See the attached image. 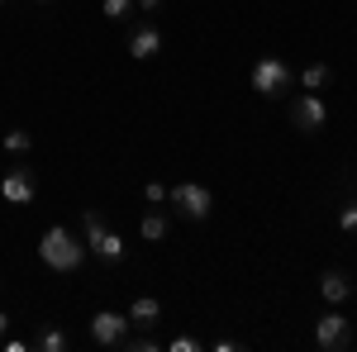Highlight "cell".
<instances>
[{
    "instance_id": "30bf717a",
    "label": "cell",
    "mask_w": 357,
    "mask_h": 352,
    "mask_svg": "<svg viewBox=\"0 0 357 352\" xmlns=\"http://www.w3.org/2000/svg\"><path fill=\"white\" fill-rule=\"evenodd\" d=\"M319 296L329 300V305H343V300L353 296V281H348V271H324V276H319Z\"/></svg>"
},
{
    "instance_id": "44dd1931",
    "label": "cell",
    "mask_w": 357,
    "mask_h": 352,
    "mask_svg": "<svg viewBox=\"0 0 357 352\" xmlns=\"http://www.w3.org/2000/svg\"><path fill=\"white\" fill-rule=\"evenodd\" d=\"M138 5H143V10H148V15H153V10H158V5H162V0H138Z\"/></svg>"
},
{
    "instance_id": "7402d4cb",
    "label": "cell",
    "mask_w": 357,
    "mask_h": 352,
    "mask_svg": "<svg viewBox=\"0 0 357 352\" xmlns=\"http://www.w3.org/2000/svg\"><path fill=\"white\" fill-rule=\"evenodd\" d=\"M5 324H10V319H5V309H0V333H5Z\"/></svg>"
},
{
    "instance_id": "4fadbf2b",
    "label": "cell",
    "mask_w": 357,
    "mask_h": 352,
    "mask_svg": "<svg viewBox=\"0 0 357 352\" xmlns=\"http://www.w3.org/2000/svg\"><path fill=\"white\" fill-rule=\"evenodd\" d=\"M138 234H143V243H162L167 238V215H143V224H138Z\"/></svg>"
},
{
    "instance_id": "d6986e66",
    "label": "cell",
    "mask_w": 357,
    "mask_h": 352,
    "mask_svg": "<svg viewBox=\"0 0 357 352\" xmlns=\"http://www.w3.org/2000/svg\"><path fill=\"white\" fill-rule=\"evenodd\" d=\"M129 352H158V338H124Z\"/></svg>"
},
{
    "instance_id": "ac0fdd59",
    "label": "cell",
    "mask_w": 357,
    "mask_h": 352,
    "mask_svg": "<svg viewBox=\"0 0 357 352\" xmlns=\"http://www.w3.org/2000/svg\"><path fill=\"white\" fill-rule=\"evenodd\" d=\"M143 195H148V205H162V200H167V186H162V181H148V186H143Z\"/></svg>"
},
{
    "instance_id": "2e32d148",
    "label": "cell",
    "mask_w": 357,
    "mask_h": 352,
    "mask_svg": "<svg viewBox=\"0 0 357 352\" xmlns=\"http://www.w3.org/2000/svg\"><path fill=\"white\" fill-rule=\"evenodd\" d=\"M100 10H105V20H114V24H119V20H129V10H134V0H105Z\"/></svg>"
},
{
    "instance_id": "7a4b0ae2",
    "label": "cell",
    "mask_w": 357,
    "mask_h": 352,
    "mask_svg": "<svg viewBox=\"0 0 357 352\" xmlns=\"http://www.w3.org/2000/svg\"><path fill=\"white\" fill-rule=\"evenodd\" d=\"M82 238H86V252H91V257H100L105 267L124 262V238H119L114 229H105L100 210H86V215H82Z\"/></svg>"
},
{
    "instance_id": "ba28073f",
    "label": "cell",
    "mask_w": 357,
    "mask_h": 352,
    "mask_svg": "<svg viewBox=\"0 0 357 352\" xmlns=\"http://www.w3.org/2000/svg\"><path fill=\"white\" fill-rule=\"evenodd\" d=\"M348 319L343 314H324V319H314V348H324V352H338V348H348Z\"/></svg>"
},
{
    "instance_id": "5bb4252c",
    "label": "cell",
    "mask_w": 357,
    "mask_h": 352,
    "mask_svg": "<svg viewBox=\"0 0 357 352\" xmlns=\"http://www.w3.org/2000/svg\"><path fill=\"white\" fill-rule=\"evenodd\" d=\"M67 348H72V338L62 328H43L38 333V352H67Z\"/></svg>"
},
{
    "instance_id": "8fae6325",
    "label": "cell",
    "mask_w": 357,
    "mask_h": 352,
    "mask_svg": "<svg viewBox=\"0 0 357 352\" xmlns=\"http://www.w3.org/2000/svg\"><path fill=\"white\" fill-rule=\"evenodd\" d=\"M158 319H162V305L153 296H138L134 305H129V324L134 328H158Z\"/></svg>"
},
{
    "instance_id": "ffe728a7",
    "label": "cell",
    "mask_w": 357,
    "mask_h": 352,
    "mask_svg": "<svg viewBox=\"0 0 357 352\" xmlns=\"http://www.w3.org/2000/svg\"><path fill=\"white\" fill-rule=\"evenodd\" d=\"M195 348H200L195 338H172V352H195Z\"/></svg>"
},
{
    "instance_id": "7c38bea8",
    "label": "cell",
    "mask_w": 357,
    "mask_h": 352,
    "mask_svg": "<svg viewBox=\"0 0 357 352\" xmlns=\"http://www.w3.org/2000/svg\"><path fill=\"white\" fill-rule=\"evenodd\" d=\"M329 77H333L329 62H310V67L301 72V86H305V91H324V86H329Z\"/></svg>"
},
{
    "instance_id": "8992f818",
    "label": "cell",
    "mask_w": 357,
    "mask_h": 352,
    "mask_svg": "<svg viewBox=\"0 0 357 352\" xmlns=\"http://www.w3.org/2000/svg\"><path fill=\"white\" fill-rule=\"evenodd\" d=\"M129 314H114V309H100L96 319H91V343H100V348H124V338H129Z\"/></svg>"
},
{
    "instance_id": "52a82bcc",
    "label": "cell",
    "mask_w": 357,
    "mask_h": 352,
    "mask_svg": "<svg viewBox=\"0 0 357 352\" xmlns=\"http://www.w3.org/2000/svg\"><path fill=\"white\" fill-rule=\"evenodd\" d=\"M33 171L29 167H10L5 176H0V195H5V205H29L33 200Z\"/></svg>"
},
{
    "instance_id": "5b68a950",
    "label": "cell",
    "mask_w": 357,
    "mask_h": 352,
    "mask_svg": "<svg viewBox=\"0 0 357 352\" xmlns=\"http://www.w3.org/2000/svg\"><path fill=\"white\" fill-rule=\"evenodd\" d=\"M291 124H296L301 134H319V129L329 124V109H324V100H319L314 91H305V95L291 100Z\"/></svg>"
},
{
    "instance_id": "277c9868",
    "label": "cell",
    "mask_w": 357,
    "mask_h": 352,
    "mask_svg": "<svg viewBox=\"0 0 357 352\" xmlns=\"http://www.w3.org/2000/svg\"><path fill=\"white\" fill-rule=\"evenodd\" d=\"M167 200L181 210L186 219H210V210H215V195L200 186V181H186V186H172L167 190Z\"/></svg>"
},
{
    "instance_id": "6da1fadb",
    "label": "cell",
    "mask_w": 357,
    "mask_h": 352,
    "mask_svg": "<svg viewBox=\"0 0 357 352\" xmlns=\"http://www.w3.org/2000/svg\"><path fill=\"white\" fill-rule=\"evenodd\" d=\"M38 257L53 271H77L86 262V238H77L72 229L53 224V229H43V238H38Z\"/></svg>"
},
{
    "instance_id": "9a60e30c",
    "label": "cell",
    "mask_w": 357,
    "mask_h": 352,
    "mask_svg": "<svg viewBox=\"0 0 357 352\" xmlns=\"http://www.w3.org/2000/svg\"><path fill=\"white\" fill-rule=\"evenodd\" d=\"M29 148H33V138H29L24 129H10V134H5V153H15V158H24Z\"/></svg>"
},
{
    "instance_id": "9c48e42d",
    "label": "cell",
    "mask_w": 357,
    "mask_h": 352,
    "mask_svg": "<svg viewBox=\"0 0 357 352\" xmlns=\"http://www.w3.org/2000/svg\"><path fill=\"white\" fill-rule=\"evenodd\" d=\"M162 53V33L153 24H138L134 33H129V57H138V62H148V57Z\"/></svg>"
},
{
    "instance_id": "603a6c76",
    "label": "cell",
    "mask_w": 357,
    "mask_h": 352,
    "mask_svg": "<svg viewBox=\"0 0 357 352\" xmlns=\"http://www.w3.org/2000/svg\"><path fill=\"white\" fill-rule=\"evenodd\" d=\"M33 5H48V0H33Z\"/></svg>"
},
{
    "instance_id": "e0dca14e",
    "label": "cell",
    "mask_w": 357,
    "mask_h": 352,
    "mask_svg": "<svg viewBox=\"0 0 357 352\" xmlns=\"http://www.w3.org/2000/svg\"><path fill=\"white\" fill-rule=\"evenodd\" d=\"M338 229H343V234H357V200H348V205L338 210Z\"/></svg>"
},
{
    "instance_id": "3957f363",
    "label": "cell",
    "mask_w": 357,
    "mask_h": 352,
    "mask_svg": "<svg viewBox=\"0 0 357 352\" xmlns=\"http://www.w3.org/2000/svg\"><path fill=\"white\" fill-rule=\"evenodd\" d=\"M291 82H296V72H291L281 57H262V62L252 67V91L267 95V100H281V95L291 91Z\"/></svg>"
},
{
    "instance_id": "cb8c5ba5",
    "label": "cell",
    "mask_w": 357,
    "mask_h": 352,
    "mask_svg": "<svg viewBox=\"0 0 357 352\" xmlns=\"http://www.w3.org/2000/svg\"><path fill=\"white\" fill-rule=\"evenodd\" d=\"M0 5H5V0H0Z\"/></svg>"
}]
</instances>
